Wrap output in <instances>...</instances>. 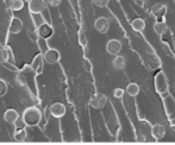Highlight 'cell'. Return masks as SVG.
Instances as JSON below:
<instances>
[{"label": "cell", "mask_w": 175, "mask_h": 145, "mask_svg": "<svg viewBox=\"0 0 175 145\" xmlns=\"http://www.w3.org/2000/svg\"><path fill=\"white\" fill-rule=\"evenodd\" d=\"M43 57H44V62H47L48 64H56L61 58V54L57 49H48L43 54Z\"/></svg>", "instance_id": "cell-5"}, {"label": "cell", "mask_w": 175, "mask_h": 145, "mask_svg": "<svg viewBox=\"0 0 175 145\" xmlns=\"http://www.w3.org/2000/svg\"><path fill=\"white\" fill-rule=\"evenodd\" d=\"M22 29H23V22L19 18L13 17L10 22V25H8V32L12 35H17L22 31Z\"/></svg>", "instance_id": "cell-10"}, {"label": "cell", "mask_w": 175, "mask_h": 145, "mask_svg": "<svg viewBox=\"0 0 175 145\" xmlns=\"http://www.w3.org/2000/svg\"><path fill=\"white\" fill-rule=\"evenodd\" d=\"M14 139H16L17 141H24L25 139H26L27 137V133H26V130L24 129H17V131L14 132Z\"/></svg>", "instance_id": "cell-20"}, {"label": "cell", "mask_w": 175, "mask_h": 145, "mask_svg": "<svg viewBox=\"0 0 175 145\" xmlns=\"http://www.w3.org/2000/svg\"><path fill=\"white\" fill-rule=\"evenodd\" d=\"M10 59V51L6 48L0 49V63H6Z\"/></svg>", "instance_id": "cell-21"}, {"label": "cell", "mask_w": 175, "mask_h": 145, "mask_svg": "<svg viewBox=\"0 0 175 145\" xmlns=\"http://www.w3.org/2000/svg\"><path fill=\"white\" fill-rule=\"evenodd\" d=\"M47 8L45 0H30L29 1V11L32 14H41Z\"/></svg>", "instance_id": "cell-4"}, {"label": "cell", "mask_w": 175, "mask_h": 145, "mask_svg": "<svg viewBox=\"0 0 175 145\" xmlns=\"http://www.w3.org/2000/svg\"><path fill=\"white\" fill-rule=\"evenodd\" d=\"M150 11L155 17H163L167 13V5L163 3H156L151 6Z\"/></svg>", "instance_id": "cell-14"}, {"label": "cell", "mask_w": 175, "mask_h": 145, "mask_svg": "<svg viewBox=\"0 0 175 145\" xmlns=\"http://www.w3.org/2000/svg\"><path fill=\"white\" fill-rule=\"evenodd\" d=\"M154 87H155L156 92L161 95H164L168 93V90H169V83H168L167 75L164 74L163 71H159L154 76Z\"/></svg>", "instance_id": "cell-2"}, {"label": "cell", "mask_w": 175, "mask_h": 145, "mask_svg": "<svg viewBox=\"0 0 175 145\" xmlns=\"http://www.w3.org/2000/svg\"><path fill=\"white\" fill-rule=\"evenodd\" d=\"M45 3L48 5H50V6H52V7H56V6H58L62 3V0H45Z\"/></svg>", "instance_id": "cell-26"}, {"label": "cell", "mask_w": 175, "mask_h": 145, "mask_svg": "<svg viewBox=\"0 0 175 145\" xmlns=\"http://www.w3.org/2000/svg\"><path fill=\"white\" fill-rule=\"evenodd\" d=\"M4 120L7 124H16L17 120H19V113L14 108H8L4 113Z\"/></svg>", "instance_id": "cell-12"}, {"label": "cell", "mask_w": 175, "mask_h": 145, "mask_svg": "<svg viewBox=\"0 0 175 145\" xmlns=\"http://www.w3.org/2000/svg\"><path fill=\"white\" fill-rule=\"evenodd\" d=\"M125 94V90L123 88H114L113 89V96L116 99H121Z\"/></svg>", "instance_id": "cell-24"}, {"label": "cell", "mask_w": 175, "mask_h": 145, "mask_svg": "<svg viewBox=\"0 0 175 145\" xmlns=\"http://www.w3.org/2000/svg\"><path fill=\"white\" fill-rule=\"evenodd\" d=\"M139 90H141V88L136 82H130L128 86H126V90H125V92H126V94H128L129 96L136 98L137 95L139 94Z\"/></svg>", "instance_id": "cell-16"}, {"label": "cell", "mask_w": 175, "mask_h": 145, "mask_svg": "<svg viewBox=\"0 0 175 145\" xmlns=\"http://www.w3.org/2000/svg\"><path fill=\"white\" fill-rule=\"evenodd\" d=\"M111 0H93V3L98 7H107Z\"/></svg>", "instance_id": "cell-25"}, {"label": "cell", "mask_w": 175, "mask_h": 145, "mask_svg": "<svg viewBox=\"0 0 175 145\" xmlns=\"http://www.w3.org/2000/svg\"><path fill=\"white\" fill-rule=\"evenodd\" d=\"M22 119H23V121L25 122L26 126H37L41 122V119H42L41 110L37 108V107H27L23 112Z\"/></svg>", "instance_id": "cell-1"}, {"label": "cell", "mask_w": 175, "mask_h": 145, "mask_svg": "<svg viewBox=\"0 0 175 145\" xmlns=\"http://www.w3.org/2000/svg\"><path fill=\"white\" fill-rule=\"evenodd\" d=\"M8 6H10V8H11L12 11H14V12L22 11L24 8V0H10Z\"/></svg>", "instance_id": "cell-19"}, {"label": "cell", "mask_w": 175, "mask_h": 145, "mask_svg": "<svg viewBox=\"0 0 175 145\" xmlns=\"http://www.w3.org/2000/svg\"><path fill=\"white\" fill-rule=\"evenodd\" d=\"M43 63H44V57H43V55L42 54H37L31 62L32 70L36 71L37 74H41L43 70Z\"/></svg>", "instance_id": "cell-13"}, {"label": "cell", "mask_w": 175, "mask_h": 145, "mask_svg": "<svg viewBox=\"0 0 175 145\" xmlns=\"http://www.w3.org/2000/svg\"><path fill=\"white\" fill-rule=\"evenodd\" d=\"M126 66V59H125L124 56L121 55H116L112 59V67L116 69V70H123Z\"/></svg>", "instance_id": "cell-15"}, {"label": "cell", "mask_w": 175, "mask_h": 145, "mask_svg": "<svg viewBox=\"0 0 175 145\" xmlns=\"http://www.w3.org/2000/svg\"><path fill=\"white\" fill-rule=\"evenodd\" d=\"M66 112H67V108L62 102H54L50 106V114L54 118H56V119L64 117Z\"/></svg>", "instance_id": "cell-8"}, {"label": "cell", "mask_w": 175, "mask_h": 145, "mask_svg": "<svg viewBox=\"0 0 175 145\" xmlns=\"http://www.w3.org/2000/svg\"><path fill=\"white\" fill-rule=\"evenodd\" d=\"M94 29L99 33H107L110 30V20L106 17H99L94 22Z\"/></svg>", "instance_id": "cell-6"}, {"label": "cell", "mask_w": 175, "mask_h": 145, "mask_svg": "<svg viewBox=\"0 0 175 145\" xmlns=\"http://www.w3.org/2000/svg\"><path fill=\"white\" fill-rule=\"evenodd\" d=\"M154 31L160 36L166 35L167 31H168L167 23H166V22H156V23L154 24Z\"/></svg>", "instance_id": "cell-18"}, {"label": "cell", "mask_w": 175, "mask_h": 145, "mask_svg": "<svg viewBox=\"0 0 175 145\" xmlns=\"http://www.w3.org/2000/svg\"><path fill=\"white\" fill-rule=\"evenodd\" d=\"M37 35L43 39H48L54 35V29H52V26L49 25L48 23H43V24H41L38 26V29H37Z\"/></svg>", "instance_id": "cell-9"}, {"label": "cell", "mask_w": 175, "mask_h": 145, "mask_svg": "<svg viewBox=\"0 0 175 145\" xmlns=\"http://www.w3.org/2000/svg\"><path fill=\"white\" fill-rule=\"evenodd\" d=\"M78 40H79V44L81 45V47H83L85 48L86 45H87V37H86V35H85V32L83 31H80L79 32V36H78Z\"/></svg>", "instance_id": "cell-22"}, {"label": "cell", "mask_w": 175, "mask_h": 145, "mask_svg": "<svg viewBox=\"0 0 175 145\" xmlns=\"http://www.w3.org/2000/svg\"><path fill=\"white\" fill-rule=\"evenodd\" d=\"M151 136L154 139H156V140H161L162 138L166 136V127H164V125H162V124H155V125L151 127Z\"/></svg>", "instance_id": "cell-11"}, {"label": "cell", "mask_w": 175, "mask_h": 145, "mask_svg": "<svg viewBox=\"0 0 175 145\" xmlns=\"http://www.w3.org/2000/svg\"><path fill=\"white\" fill-rule=\"evenodd\" d=\"M136 141H139V143H145V141H147V137L143 136V134H139V136L136 138Z\"/></svg>", "instance_id": "cell-27"}, {"label": "cell", "mask_w": 175, "mask_h": 145, "mask_svg": "<svg viewBox=\"0 0 175 145\" xmlns=\"http://www.w3.org/2000/svg\"><path fill=\"white\" fill-rule=\"evenodd\" d=\"M7 83L5 80L0 78V96H4L6 93H7Z\"/></svg>", "instance_id": "cell-23"}, {"label": "cell", "mask_w": 175, "mask_h": 145, "mask_svg": "<svg viewBox=\"0 0 175 145\" xmlns=\"http://www.w3.org/2000/svg\"><path fill=\"white\" fill-rule=\"evenodd\" d=\"M106 103H107V98L102 93H95L90 100L91 107L94 110H102L106 106Z\"/></svg>", "instance_id": "cell-3"}, {"label": "cell", "mask_w": 175, "mask_h": 145, "mask_svg": "<svg viewBox=\"0 0 175 145\" xmlns=\"http://www.w3.org/2000/svg\"><path fill=\"white\" fill-rule=\"evenodd\" d=\"M121 42L118 40V39H110L109 42L106 43V51L109 52L110 55L112 56H116V55H119V52L121 51Z\"/></svg>", "instance_id": "cell-7"}, {"label": "cell", "mask_w": 175, "mask_h": 145, "mask_svg": "<svg viewBox=\"0 0 175 145\" xmlns=\"http://www.w3.org/2000/svg\"><path fill=\"white\" fill-rule=\"evenodd\" d=\"M131 28L133 31L136 32H142L145 29V20L142 18H135L131 22Z\"/></svg>", "instance_id": "cell-17"}]
</instances>
